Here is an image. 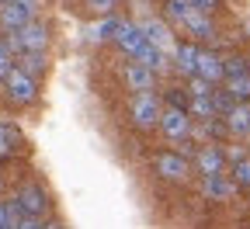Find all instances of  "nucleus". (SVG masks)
<instances>
[{"label":"nucleus","mask_w":250,"mask_h":229,"mask_svg":"<svg viewBox=\"0 0 250 229\" xmlns=\"http://www.w3.org/2000/svg\"><path fill=\"white\" fill-rule=\"evenodd\" d=\"M132 122L136 125H143V128H149V125H156L160 122V101L149 94V90H136V97H132Z\"/></svg>","instance_id":"1"},{"label":"nucleus","mask_w":250,"mask_h":229,"mask_svg":"<svg viewBox=\"0 0 250 229\" xmlns=\"http://www.w3.org/2000/svg\"><path fill=\"white\" fill-rule=\"evenodd\" d=\"M4 87H7V94L14 97L18 104H28L31 97H35V73H28V70H14L11 66V73L4 77Z\"/></svg>","instance_id":"2"},{"label":"nucleus","mask_w":250,"mask_h":229,"mask_svg":"<svg viewBox=\"0 0 250 229\" xmlns=\"http://www.w3.org/2000/svg\"><path fill=\"white\" fill-rule=\"evenodd\" d=\"M160 128L167 132V139H188V132H191L188 111H184V108H167V111H160Z\"/></svg>","instance_id":"3"},{"label":"nucleus","mask_w":250,"mask_h":229,"mask_svg":"<svg viewBox=\"0 0 250 229\" xmlns=\"http://www.w3.org/2000/svg\"><path fill=\"white\" fill-rule=\"evenodd\" d=\"M115 42H118L125 52H129L132 59H136V56H139V52L149 45L146 31H143V28H136V24H122V31H118V39H115Z\"/></svg>","instance_id":"4"},{"label":"nucleus","mask_w":250,"mask_h":229,"mask_svg":"<svg viewBox=\"0 0 250 229\" xmlns=\"http://www.w3.org/2000/svg\"><path fill=\"white\" fill-rule=\"evenodd\" d=\"M156 170H160V177H167V181H184L188 177V160L177 156V153H160L156 156Z\"/></svg>","instance_id":"5"},{"label":"nucleus","mask_w":250,"mask_h":229,"mask_svg":"<svg viewBox=\"0 0 250 229\" xmlns=\"http://www.w3.org/2000/svg\"><path fill=\"white\" fill-rule=\"evenodd\" d=\"M18 205L28 212V215H42L45 212V194H42V187H35V184H28V187H21L18 191Z\"/></svg>","instance_id":"6"},{"label":"nucleus","mask_w":250,"mask_h":229,"mask_svg":"<svg viewBox=\"0 0 250 229\" xmlns=\"http://www.w3.org/2000/svg\"><path fill=\"white\" fill-rule=\"evenodd\" d=\"M202 191H205V198H212V202H226L229 194H233V181H226L223 170H219V174H205Z\"/></svg>","instance_id":"7"},{"label":"nucleus","mask_w":250,"mask_h":229,"mask_svg":"<svg viewBox=\"0 0 250 229\" xmlns=\"http://www.w3.org/2000/svg\"><path fill=\"white\" fill-rule=\"evenodd\" d=\"M31 21V11H24L18 0H11V4H4L0 7V24H4L7 31H18L21 24H28Z\"/></svg>","instance_id":"8"},{"label":"nucleus","mask_w":250,"mask_h":229,"mask_svg":"<svg viewBox=\"0 0 250 229\" xmlns=\"http://www.w3.org/2000/svg\"><path fill=\"white\" fill-rule=\"evenodd\" d=\"M125 83H129L132 90H149L153 87V70L136 59V62H129V70H125Z\"/></svg>","instance_id":"9"},{"label":"nucleus","mask_w":250,"mask_h":229,"mask_svg":"<svg viewBox=\"0 0 250 229\" xmlns=\"http://www.w3.org/2000/svg\"><path fill=\"white\" fill-rule=\"evenodd\" d=\"M198 77H205L208 83H215V80H223L226 77V66L219 62V56H212V52H198V70H195Z\"/></svg>","instance_id":"10"},{"label":"nucleus","mask_w":250,"mask_h":229,"mask_svg":"<svg viewBox=\"0 0 250 229\" xmlns=\"http://www.w3.org/2000/svg\"><path fill=\"white\" fill-rule=\"evenodd\" d=\"M143 31H146V39H149L156 49H164V52H174V49H177V45H174V39H170V31H167V24H160V21H149Z\"/></svg>","instance_id":"11"},{"label":"nucleus","mask_w":250,"mask_h":229,"mask_svg":"<svg viewBox=\"0 0 250 229\" xmlns=\"http://www.w3.org/2000/svg\"><path fill=\"white\" fill-rule=\"evenodd\" d=\"M184 24H188V31H191L195 39H208V35H212V24H208L205 11H195V7H188V14H184Z\"/></svg>","instance_id":"12"},{"label":"nucleus","mask_w":250,"mask_h":229,"mask_svg":"<svg viewBox=\"0 0 250 229\" xmlns=\"http://www.w3.org/2000/svg\"><path fill=\"white\" fill-rule=\"evenodd\" d=\"M174 62H177V70L195 77V70H198V49L195 45H177L174 49Z\"/></svg>","instance_id":"13"},{"label":"nucleus","mask_w":250,"mask_h":229,"mask_svg":"<svg viewBox=\"0 0 250 229\" xmlns=\"http://www.w3.org/2000/svg\"><path fill=\"white\" fill-rule=\"evenodd\" d=\"M223 163H226V156L219 149H202L198 153V170L202 174H219V170H223Z\"/></svg>","instance_id":"14"},{"label":"nucleus","mask_w":250,"mask_h":229,"mask_svg":"<svg viewBox=\"0 0 250 229\" xmlns=\"http://www.w3.org/2000/svg\"><path fill=\"white\" fill-rule=\"evenodd\" d=\"M226 118H229V128H233L236 136H247V132H250V108H236V104H233V108L226 111Z\"/></svg>","instance_id":"15"},{"label":"nucleus","mask_w":250,"mask_h":229,"mask_svg":"<svg viewBox=\"0 0 250 229\" xmlns=\"http://www.w3.org/2000/svg\"><path fill=\"white\" fill-rule=\"evenodd\" d=\"M136 59H139V62H146V66H149L153 73H156V70H164V66H167V59H164V49H156L153 42H149V45H146V49H143V52H139Z\"/></svg>","instance_id":"16"},{"label":"nucleus","mask_w":250,"mask_h":229,"mask_svg":"<svg viewBox=\"0 0 250 229\" xmlns=\"http://www.w3.org/2000/svg\"><path fill=\"white\" fill-rule=\"evenodd\" d=\"M226 90H229V97H250V77L247 73H233L229 80H226Z\"/></svg>","instance_id":"17"},{"label":"nucleus","mask_w":250,"mask_h":229,"mask_svg":"<svg viewBox=\"0 0 250 229\" xmlns=\"http://www.w3.org/2000/svg\"><path fill=\"white\" fill-rule=\"evenodd\" d=\"M21 70H28V73H42V70H45L42 49H24V56H21Z\"/></svg>","instance_id":"18"},{"label":"nucleus","mask_w":250,"mask_h":229,"mask_svg":"<svg viewBox=\"0 0 250 229\" xmlns=\"http://www.w3.org/2000/svg\"><path fill=\"white\" fill-rule=\"evenodd\" d=\"M191 111H198L202 118H212V115H215V97H212V90H208V94H195Z\"/></svg>","instance_id":"19"},{"label":"nucleus","mask_w":250,"mask_h":229,"mask_svg":"<svg viewBox=\"0 0 250 229\" xmlns=\"http://www.w3.org/2000/svg\"><path fill=\"white\" fill-rule=\"evenodd\" d=\"M122 24H125V21H118V18H104L98 28H94V39H118Z\"/></svg>","instance_id":"20"},{"label":"nucleus","mask_w":250,"mask_h":229,"mask_svg":"<svg viewBox=\"0 0 250 229\" xmlns=\"http://www.w3.org/2000/svg\"><path fill=\"white\" fill-rule=\"evenodd\" d=\"M233 177H236V184L250 187V160H236V167H233Z\"/></svg>","instance_id":"21"},{"label":"nucleus","mask_w":250,"mask_h":229,"mask_svg":"<svg viewBox=\"0 0 250 229\" xmlns=\"http://www.w3.org/2000/svg\"><path fill=\"white\" fill-rule=\"evenodd\" d=\"M7 73H11V49L0 45V80H4Z\"/></svg>","instance_id":"22"},{"label":"nucleus","mask_w":250,"mask_h":229,"mask_svg":"<svg viewBox=\"0 0 250 229\" xmlns=\"http://www.w3.org/2000/svg\"><path fill=\"white\" fill-rule=\"evenodd\" d=\"M188 4H191L195 11H205V14H208V11H212V7L219 4V0H188Z\"/></svg>","instance_id":"23"},{"label":"nucleus","mask_w":250,"mask_h":229,"mask_svg":"<svg viewBox=\"0 0 250 229\" xmlns=\"http://www.w3.org/2000/svg\"><path fill=\"white\" fill-rule=\"evenodd\" d=\"M14 136H18L14 128H0V143H4V146H11V143H14Z\"/></svg>","instance_id":"24"},{"label":"nucleus","mask_w":250,"mask_h":229,"mask_svg":"<svg viewBox=\"0 0 250 229\" xmlns=\"http://www.w3.org/2000/svg\"><path fill=\"white\" fill-rule=\"evenodd\" d=\"M90 4H94V7H98V11H108V7L115 4V0H90Z\"/></svg>","instance_id":"25"},{"label":"nucleus","mask_w":250,"mask_h":229,"mask_svg":"<svg viewBox=\"0 0 250 229\" xmlns=\"http://www.w3.org/2000/svg\"><path fill=\"white\" fill-rule=\"evenodd\" d=\"M18 4H21L24 11H35V7H39V0H18Z\"/></svg>","instance_id":"26"},{"label":"nucleus","mask_w":250,"mask_h":229,"mask_svg":"<svg viewBox=\"0 0 250 229\" xmlns=\"http://www.w3.org/2000/svg\"><path fill=\"white\" fill-rule=\"evenodd\" d=\"M4 4H11V0H0V7H4Z\"/></svg>","instance_id":"27"}]
</instances>
